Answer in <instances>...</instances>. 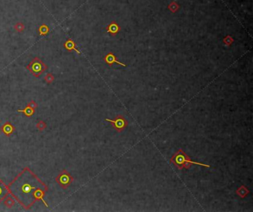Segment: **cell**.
I'll use <instances>...</instances> for the list:
<instances>
[{"instance_id": "6da1fadb", "label": "cell", "mask_w": 253, "mask_h": 212, "mask_svg": "<svg viewBox=\"0 0 253 212\" xmlns=\"http://www.w3.org/2000/svg\"><path fill=\"white\" fill-rule=\"evenodd\" d=\"M7 188L15 200L25 209H30L37 201H43L49 188L28 168L25 167L7 185Z\"/></svg>"}, {"instance_id": "7a4b0ae2", "label": "cell", "mask_w": 253, "mask_h": 212, "mask_svg": "<svg viewBox=\"0 0 253 212\" xmlns=\"http://www.w3.org/2000/svg\"><path fill=\"white\" fill-rule=\"evenodd\" d=\"M170 163L174 164V165L180 170L183 169V168L189 169V168H190L192 164L202 165V166L206 167V168H209V167H210L209 165H206V164L202 163H198V162L192 161V159L190 158V157L188 156L181 148H180V149L172 156V158L170 159Z\"/></svg>"}, {"instance_id": "3957f363", "label": "cell", "mask_w": 253, "mask_h": 212, "mask_svg": "<svg viewBox=\"0 0 253 212\" xmlns=\"http://www.w3.org/2000/svg\"><path fill=\"white\" fill-rule=\"evenodd\" d=\"M25 68L34 76L39 78L47 69L48 66L40 58L35 57Z\"/></svg>"}, {"instance_id": "277c9868", "label": "cell", "mask_w": 253, "mask_h": 212, "mask_svg": "<svg viewBox=\"0 0 253 212\" xmlns=\"http://www.w3.org/2000/svg\"><path fill=\"white\" fill-rule=\"evenodd\" d=\"M58 185L63 188H67L74 181V178L66 169H63L56 177Z\"/></svg>"}, {"instance_id": "5b68a950", "label": "cell", "mask_w": 253, "mask_h": 212, "mask_svg": "<svg viewBox=\"0 0 253 212\" xmlns=\"http://www.w3.org/2000/svg\"><path fill=\"white\" fill-rule=\"evenodd\" d=\"M105 121L110 122L111 124V126H113L114 129H115L116 131L117 132H121L127 127L128 126V121L126 120V119L122 115H117V117H115L114 120H110L108 118L105 119Z\"/></svg>"}, {"instance_id": "8992f818", "label": "cell", "mask_w": 253, "mask_h": 212, "mask_svg": "<svg viewBox=\"0 0 253 212\" xmlns=\"http://www.w3.org/2000/svg\"><path fill=\"white\" fill-rule=\"evenodd\" d=\"M103 60L107 64H108V65H110V66L112 65L113 64H119V65L126 66V65H125V64L121 63L120 61H119L118 60H117V57L115 56V55H114L112 52H108V53H107L106 55H105V57H104Z\"/></svg>"}, {"instance_id": "52a82bcc", "label": "cell", "mask_w": 253, "mask_h": 212, "mask_svg": "<svg viewBox=\"0 0 253 212\" xmlns=\"http://www.w3.org/2000/svg\"><path fill=\"white\" fill-rule=\"evenodd\" d=\"M105 30H106L107 33H108L110 35H112V36H114V35H117V34L120 31L121 27L116 21H112L110 24H108V25L106 26Z\"/></svg>"}, {"instance_id": "ba28073f", "label": "cell", "mask_w": 253, "mask_h": 212, "mask_svg": "<svg viewBox=\"0 0 253 212\" xmlns=\"http://www.w3.org/2000/svg\"><path fill=\"white\" fill-rule=\"evenodd\" d=\"M10 192L7 188V185L0 179V203L4 201V199L9 196Z\"/></svg>"}, {"instance_id": "9c48e42d", "label": "cell", "mask_w": 253, "mask_h": 212, "mask_svg": "<svg viewBox=\"0 0 253 212\" xmlns=\"http://www.w3.org/2000/svg\"><path fill=\"white\" fill-rule=\"evenodd\" d=\"M64 47H65V49H66L68 51H69V52H71L72 50H74L75 52H77V54H79V55L81 54V52H80V50L77 48L76 43L70 38H68V39L66 41V42L64 43Z\"/></svg>"}, {"instance_id": "30bf717a", "label": "cell", "mask_w": 253, "mask_h": 212, "mask_svg": "<svg viewBox=\"0 0 253 212\" xmlns=\"http://www.w3.org/2000/svg\"><path fill=\"white\" fill-rule=\"evenodd\" d=\"M0 130L2 131L6 136L9 137L12 133L15 130V127L10 123V122H6L4 123L2 126H1V129Z\"/></svg>"}, {"instance_id": "8fae6325", "label": "cell", "mask_w": 253, "mask_h": 212, "mask_svg": "<svg viewBox=\"0 0 253 212\" xmlns=\"http://www.w3.org/2000/svg\"><path fill=\"white\" fill-rule=\"evenodd\" d=\"M235 193H236L240 198H244L246 197V196H247V194L249 193V190L244 185H241L236 190Z\"/></svg>"}, {"instance_id": "7c38bea8", "label": "cell", "mask_w": 253, "mask_h": 212, "mask_svg": "<svg viewBox=\"0 0 253 212\" xmlns=\"http://www.w3.org/2000/svg\"><path fill=\"white\" fill-rule=\"evenodd\" d=\"M17 112H22V113H24L25 115L27 116V117H31V116L34 114V112H35V109H33V108L30 107V106L27 105L24 109H18Z\"/></svg>"}, {"instance_id": "4fadbf2b", "label": "cell", "mask_w": 253, "mask_h": 212, "mask_svg": "<svg viewBox=\"0 0 253 212\" xmlns=\"http://www.w3.org/2000/svg\"><path fill=\"white\" fill-rule=\"evenodd\" d=\"M38 32H39V34H40V35L45 36V35H46L48 33H49V27L46 24H41V25L39 27Z\"/></svg>"}, {"instance_id": "5bb4252c", "label": "cell", "mask_w": 253, "mask_h": 212, "mask_svg": "<svg viewBox=\"0 0 253 212\" xmlns=\"http://www.w3.org/2000/svg\"><path fill=\"white\" fill-rule=\"evenodd\" d=\"M168 9L172 13H175L180 9V5L178 4V2H177L175 0H173V1L169 4Z\"/></svg>"}, {"instance_id": "9a60e30c", "label": "cell", "mask_w": 253, "mask_h": 212, "mask_svg": "<svg viewBox=\"0 0 253 212\" xmlns=\"http://www.w3.org/2000/svg\"><path fill=\"white\" fill-rule=\"evenodd\" d=\"M3 202H4V205L9 208H12L15 205V200L13 199V196H7Z\"/></svg>"}, {"instance_id": "2e32d148", "label": "cell", "mask_w": 253, "mask_h": 212, "mask_svg": "<svg viewBox=\"0 0 253 212\" xmlns=\"http://www.w3.org/2000/svg\"><path fill=\"white\" fill-rule=\"evenodd\" d=\"M13 28H14V30H16V32H18V33H22V32L24 31L25 25L22 22L19 21V22L16 23V24L13 25Z\"/></svg>"}, {"instance_id": "e0dca14e", "label": "cell", "mask_w": 253, "mask_h": 212, "mask_svg": "<svg viewBox=\"0 0 253 212\" xmlns=\"http://www.w3.org/2000/svg\"><path fill=\"white\" fill-rule=\"evenodd\" d=\"M233 41L234 39L231 35H228L223 38V43H224L226 46H231V44L233 43Z\"/></svg>"}, {"instance_id": "ac0fdd59", "label": "cell", "mask_w": 253, "mask_h": 212, "mask_svg": "<svg viewBox=\"0 0 253 212\" xmlns=\"http://www.w3.org/2000/svg\"><path fill=\"white\" fill-rule=\"evenodd\" d=\"M44 79L46 83H49V84H51V83H52L54 81V76L52 75V74L50 73V72H49V73L46 74Z\"/></svg>"}, {"instance_id": "d6986e66", "label": "cell", "mask_w": 253, "mask_h": 212, "mask_svg": "<svg viewBox=\"0 0 253 212\" xmlns=\"http://www.w3.org/2000/svg\"><path fill=\"white\" fill-rule=\"evenodd\" d=\"M46 123L43 120H40L38 123H37V128L38 129L39 131H43L46 129Z\"/></svg>"}, {"instance_id": "ffe728a7", "label": "cell", "mask_w": 253, "mask_h": 212, "mask_svg": "<svg viewBox=\"0 0 253 212\" xmlns=\"http://www.w3.org/2000/svg\"><path fill=\"white\" fill-rule=\"evenodd\" d=\"M28 106H29L30 107L33 108V109H37V107H38V104L37 103V102L35 101V100H31V101L28 102Z\"/></svg>"}]
</instances>
